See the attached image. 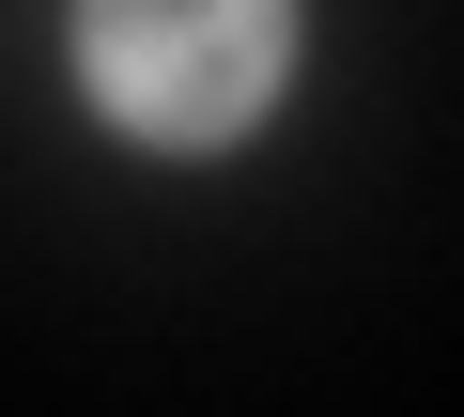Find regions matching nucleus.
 <instances>
[{
    "label": "nucleus",
    "instance_id": "1",
    "mask_svg": "<svg viewBox=\"0 0 464 417\" xmlns=\"http://www.w3.org/2000/svg\"><path fill=\"white\" fill-rule=\"evenodd\" d=\"M78 78L124 139L201 155L295 78V0H78Z\"/></svg>",
    "mask_w": 464,
    "mask_h": 417
}]
</instances>
